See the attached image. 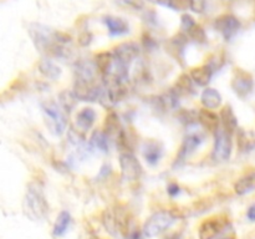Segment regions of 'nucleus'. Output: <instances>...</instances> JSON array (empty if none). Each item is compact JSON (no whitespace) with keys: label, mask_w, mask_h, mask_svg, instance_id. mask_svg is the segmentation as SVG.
<instances>
[{"label":"nucleus","mask_w":255,"mask_h":239,"mask_svg":"<svg viewBox=\"0 0 255 239\" xmlns=\"http://www.w3.org/2000/svg\"><path fill=\"white\" fill-rule=\"evenodd\" d=\"M29 32L39 51L60 59H64L69 55L70 50L66 45L69 44L71 37L65 32L52 31L49 27L39 24H32Z\"/></svg>","instance_id":"nucleus-1"},{"label":"nucleus","mask_w":255,"mask_h":239,"mask_svg":"<svg viewBox=\"0 0 255 239\" xmlns=\"http://www.w3.org/2000/svg\"><path fill=\"white\" fill-rule=\"evenodd\" d=\"M102 222L107 232L120 239H129V236L137 229L132 227L128 212L121 207L106 209L102 216Z\"/></svg>","instance_id":"nucleus-2"},{"label":"nucleus","mask_w":255,"mask_h":239,"mask_svg":"<svg viewBox=\"0 0 255 239\" xmlns=\"http://www.w3.org/2000/svg\"><path fill=\"white\" fill-rule=\"evenodd\" d=\"M22 208L25 216L31 221H44L47 217L49 204L39 183H30L27 186Z\"/></svg>","instance_id":"nucleus-3"},{"label":"nucleus","mask_w":255,"mask_h":239,"mask_svg":"<svg viewBox=\"0 0 255 239\" xmlns=\"http://www.w3.org/2000/svg\"><path fill=\"white\" fill-rule=\"evenodd\" d=\"M47 128L55 136H61L67 127V120L62 107L54 101H46L41 105Z\"/></svg>","instance_id":"nucleus-4"},{"label":"nucleus","mask_w":255,"mask_h":239,"mask_svg":"<svg viewBox=\"0 0 255 239\" xmlns=\"http://www.w3.org/2000/svg\"><path fill=\"white\" fill-rule=\"evenodd\" d=\"M177 221V216L172 211H159L152 214L143 226V234L148 238L159 236Z\"/></svg>","instance_id":"nucleus-5"},{"label":"nucleus","mask_w":255,"mask_h":239,"mask_svg":"<svg viewBox=\"0 0 255 239\" xmlns=\"http://www.w3.org/2000/svg\"><path fill=\"white\" fill-rule=\"evenodd\" d=\"M214 136H216V141H214L213 147V159L216 162L228 161L231 158L232 149H233V142H232L233 134L219 127Z\"/></svg>","instance_id":"nucleus-6"},{"label":"nucleus","mask_w":255,"mask_h":239,"mask_svg":"<svg viewBox=\"0 0 255 239\" xmlns=\"http://www.w3.org/2000/svg\"><path fill=\"white\" fill-rule=\"evenodd\" d=\"M120 166H121V174L124 181L133 182L141 177V163L132 152H122L120 154Z\"/></svg>","instance_id":"nucleus-7"},{"label":"nucleus","mask_w":255,"mask_h":239,"mask_svg":"<svg viewBox=\"0 0 255 239\" xmlns=\"http://www.w3.org/2000/svg\"><path fill=\"white\" fill-rule=\"evenodd\" d=\"M232 87L241 99H246L253 92L254 80L252 75L248 74L247 71L237 70L236 74H234L233 81H232Z\"/></svg>","instance_id":"nucleus-8"},{"label":"nucleus","mask_w":255,"mask_h":239,"mask_svg":"<svg viewBox=\"0 0 255 239\" xmlns=\"http://www.w3.org/2000/svg\"><path fill=\"white\" fill-rule=\"evenodd\" d=\"M139 54V47L138 45L134 44V42H124V44H120L119 46H116L112 51L115 60H116L119 64L124 65V66L128 67L129 65L133 62V60L138 56Z\"/></svg>","instance_id":"nucleus-9"},{"label":"nucleus","mask_w":255,"mask_h":239,"mask_svg":"<svg viewBox=\"0 0 255 239\" xmlns=\"http://www.w3.org/2000/svg\"><path fill=\"white\" fill-rule=\"evenodd\" d=\"M203 142V136L201 134V132H189L186 137H184L183 142H182V146L179 148L178 154H177L176 163H181V162L186 161L197 148L202 144Z\"/></svg>","instance_id":"nucleus-10"},{"label":"nucleus","mask_w":255,"mask_h":239,"mask_svg":"<svg viewBox=\"0 0 255 239\" xmlns=\"http://www.w3.org/2000/svg\"><path fill=\"white\" fill-rule=\"evenodd\" d=\"M214 27L223 35L226 40H231L241 29V21L233 15H222L218 19H216Z\"/></svg>","instance_id":"nucleus-11"},{"label":"nucleus","mask_w":255,"mask_h":239,"mask_svg":"<svg viewBox=\"0 0 255 239\" xmlns=\"http://www.w3.org/2000/svg\"><path fill=\"white\" fill-rule=\"evenodd\" d=\"M142 153L147 163L154 166L161 161L163 156V146L158 141H147L142 147Z\"/></svg>","instance_id":"nucleus-12"},{"label":"nucleus","mask_w":255,"mask_h":239,"mask_svg":"<svg viewBox=\"0 0 255 239\" xmlns=\"http://www.w3.org/2000/svg\"><path fill=\"white\" fill-rule=\"evenodd\" d=\"M224 228L221 219L211 218L204 221L199 227V239H216Z\"/></svg>","instance_id":"nucleus-13"},{"label":"nucleus","mask_w":255,"mask_h":239,"mask_svg":"<svg viewBox=\"0 0 255 239\" xmlns=\"http://www.w3.org/2000/svg\"><path fill=\"white\" fill-rule=\"evenodd\" d=\"M198 122L209 132L216 133L221 127V117L212 110L202 109L198 111Z\"/></svg>","instance_id":"nucleus-14"},{"label":"nucleus","mask_w":255,"mask_h":239,"mask_svg":"<svg viewBox=\"0 0 255 239\" xmlns=\"http://www.w3.org/2000/svg\"><path fill=\"white\" fill-rule=\"evenodd\" d=\"M96 112L91 107H85L76 115V127L80 132H86L91 129L96 121Z\"/></svg>","instance_id":"nucleus-15"},{"label":"nucleus","mask_w":255,"mask_h":239,"mask_svg":"<svg viewBox=\"0 0 255 239\" xmlns=\"http://www.w3.org/2000/svg\"><path fill=\"white\" fill-rule=\"evenodd\" d=\"M214 74V69L209 64L202 65L199 67H194L191 70V74L189 76L192 77L194 84H197L198 86H207L211 81L212 76Z\"/></svg>","instance_id":"nucleus-16"},{"label":"nucleus","mask_w":255,"mask_h":239,"mask_svg":"<svg viewBox=\"0 0 255 239\" xmlns=\"http://www.w3.org/2000/svg\"><path fill=\"white\" fill-rule=\"evenodd\" d=\"M105 25L109 29V32L114 36H119V35H125L129 31V26L124 19L116 16H106L104 19Z\"/></svg>","instance_id":"nucleus-17"},{"label":"nucleus","mask_w":255,"mask_h":239,"mask_svg":"<svg viewBox=\"0 0 255 239\" xmlns=\"http://www.w3.org/2000/svg\"><path fill=\"white\" fill-rule=\"evenodd\" d=\"M95 64H96L97 70L102 75V77L107 76L114 67V55H112V52H100L99 55H96Z\"/></svg>","instance_id":"nucleus-18"},{"label":"nucleus","mask_w":255,"mask_h":239,"mask_svg":"<svg viewBox=\"0 0 255 239\" xmlns=\"http://www.w3.org/2000/svg\"><path fill=\"white\" fill-rule=\"evenodd\" d=\"M234 191L239 196L243 194H248L251 192L255 191V172L246 174V176L241 177L238 181L234 184Z\"/></svg>","instance_id":"nucleus-19"},{"label":"nucleus","mask_w":255,"mask_h":239,"mask_svg":"<svg viewBox=\"0 0 255 239\" xmlns=\"http://www.w3.org/2000/svg\"><path fill=\"white\" fill-rule=\"evenodd\" d=\"M221 127L224 128L226 131H228L229 133L233 134L234 132L238 128V121H237V117L234 115V112L232 111V109L229 106H226L221 111Z\"/></svg>","instance_id":"nucleus-20"},{"label":"nucleus","mask_w":255,"mask_h":239,"mask_svg":"<svg viewBox=\"0 0 255 239\" xmlns=\"http://www.w3.org/2000/svg\"><path fill=\"white\" fill-rule=\"evenodd\" d=\"M201 102L206 109L216 110L222 105V96L216 89H206L201 96Z\"/></svg>","instance_id":"nucleus-21"},{"label":"nucleus","mask_w":255,"mask_h":239,"mask_svg":"<svg viewBox=\"0 0 255 239\" xmlns=\"http://www.w3.org/2000/svg\"><path fill=\"white\" fill-rule=\"evenodd\" d=\"M39 71L50 80H57L61 76V69L50 59H42L39 62Z\"/></svg>","instance_id":"nucleus-22"},{"label":"nucleus","mask_w":255,"mask_h":239,"mask_svg":"<svg viewBox=\"0 0 255 239\" xmlns=\"http://www.w3.org/2000/svg\"><path fill=\"white\" fill-rule=\"evenodd\" d=\"M90 146L94 149L101 152H109L110 147V137L107 136V133L105 131H95L91 134V138H90Z\"/></svg>","instance_id":"nucleus-23"},{"label":"nucleus","mask_w":255,"mask_h":239,"mask_svg":"<svg viewBox=\"0 0 255 239\" xmlns=\"http://www.w3.org/2000/svg\"><path fill=\"white\" fill-rule=\"evenodd\" d=\"M122 128L121 124H120L119 117L115 112H110L106 116V121H105V132L107 133V136L111 138V137H116L121 133Z\"/></svg>","instance_id":"nucleus-24"},{"label":"nucleus","mask_w":255,"mask_h":239,"mask_svg":"<svg viewBox=\"0 0 255 239\" xmlns=\"http://www.w3.org/2000/svg\"><path fill=\"white\" fill-rule=\"evenodd\" d=\"M70 222H71V216H70L69 212H60V214L56 218V222H55L54 224L52 234H54L55 237H61L62 234H65V232L67 231V228H69Z\"/></svg>","instance_id":"nucleus-25"},{"label":"nucleus","mask_w":255,"mask_h":239,"mask_svg":"<svg viewBox=\"0 0 255 239\" xmlns=\"http://www.w3.org/2000/svg\"><path fill=\"white\" fill-rule=\"evenodd\" d=\"M174 91L178 95H187L193 92V80H192V77L187 74H183L182 76H179Z\"/></svg>","instance_id":"nucleus-26"},{"label":"nucleus","mask_w":255,"mask_h":239,"mask_svg":"<svg viewBox=\"0 0 255 239\" xmlns=\"http://www.w3.org/2000/svg\"><path fill=\"white\" fill-rule=\"evenodd\" d=\"M60 106L65 110V111L70 112L72 111L75 106L77 104V97L75 96L74 92H69V91H64L60 94Z\"/></svg>","instance_id":"nucleus-27"},{"label":"nucleus","mask_w":255,"mask_h":239,"mask_svg":"<svg viewBox=\"0 0 255 239\" xmlns=\"http://www.w3.org/2000/svg\"><path fill=\"white\" fill-rule=\"evenodd\" d=\"M238 144L242 151H249V149H252L255 144L253 134L241 131L238 134Z\"/></svg>","instance_id":"nucleus-28"},{"label":"nucleus","mask_w":255,"mask_h":239,"mask_svg":"<svg viewBox=\"0 0 255 239\" xmlns=\"http://www.w3.org/2000/svg\"><path fill=\"white\" fill-rule=\"evenodd\" d=\"M186 32L192 40H194V41H197V42H204L207 39L206 32H204L203 27H202L201 25L197 24V22L196 24L192 25V26L189 27Z\"/></svg>","instance_id":"nucleus-29"},{"label":"nucleus","mask_w":255,"mask_h":239,"mask_svg":"<svg viewBox=\"0 0 255 239\" xmlns=\"http://www.w3.org/2000/svg\"><path fill=\"white\" fill-rule=\"evenodd\" d=\"M158 1L176 11H182V10H187L188 7L191 9L192 0H158Z\"/></svg>","instance_id":"nucleus-30"},{"label":"nucleus","mask_w":255,"mask_h":239,"mask_svg":"<svg viewBox=\"0 0 255 239\" xmlns=\"http://www.w3.org/2000/svg\"><path fill=\"white\" fill-rule=\"evenodd\" d=\"M207 6V0H192L191 1V9L193 10L194 12H203L206 10Z\"/></svg>","instance_id":"nucleus-31"},{"label":"nucleus","mask_w":255,"mask_h":239,"mask_svg":"<svg viewBox=\"0 0 255 239\" xmlns=\"http://www.w3.org/2000/svg\"><path fill=\"white\" fill-rule=\"evenodd\" d=\"M193 24H196V21H194V19L192 16H189V15H183V16H182L181 27L183 31H187Z\"/></svg>","instance_id":"nucleus-32"},{"label":"nucleus","mask_w":255,"mask_h":239,"mask_svg":"<svg viewBox=\"0 0 255 239\" xmlns=\"http://www.w3.org/2000/svg\"><path fill=\"white\" fill-rule=\"evenodd\" d=\"M167 192H168V194L171 197H176L181 193V187H179L177 183H171L168 184V187H167Z\"/></svg>","instance_id":"nucleus-33"},{"label":"nucleus","mask_w":255,"mask_h":239,"mask_svg":"<svg viewBox=\"0 0 255 239\" xmlns=\"http://www.w3.org/2000/svg\"><path fill=\"white\" fill-rule=\"evenodd\" d=\"M79 41H80V44L84 45V46H86V45H89L90 42H91V34H89V32H84V34L80 36Z\"/></svg>","instance_id":"nucleus-34"},{"label":"nucleus","mask_w":255,"mask_h":239,"mask_svg":"<svg viewBox=\"0 0 255 239\" xmlns=\"http://www.w3.org/2000/svg\"><path fill=\"white\" fill-rule=\"evenodd\" d=\"M247 217H248L249 221H255V204L249 207L248 212H247Z\"/></svg>","instance_id":"nucleus-35"},{"label":"nucleus","mask_w":255,"mask_h":239,"mask_svg":"<svg viewBox=\"0 0 255 239\" xmlns=\"http://www.w3.org/2000/svg\"><path fill=\"white\" fill-rule=\"evenodd\" d=\"M222 239H236V238H234V236H228V237H224V238Z\"/></svg>","instance_id":"nucleus-36"}]
</instances>
